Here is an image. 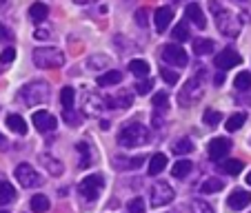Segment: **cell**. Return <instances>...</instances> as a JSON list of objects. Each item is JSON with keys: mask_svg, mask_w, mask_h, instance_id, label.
Here are the masks:
<instances>
[{"mask_svg": "<svg viewBox=\"0 0 251 213\" xmlns=\"http://www.w3.org/2000/svg\"><path fill=\"white\" fill-rule=\"evenodd\" d=\"M151 89H153V80H149V78H147V80H140V82H138V85H136V91H138V94H140V95L149 94V91H151Z\"/></svg>", "mask_w": 251, "mask_h": 213, "instance_id": "obj_40", "label": "cell"}, {"mask_svg": "<svg viewBox=\"0 0 251 213\" xmlns=\"http://www.w3.org/2000/svg\"><path fill=\"white\" fill-rule=\"evenodd\" d=\"M127 211L129 213H145V200H142V198H133L131 202L127 204Z\"/></svg>", "mask_w": 251, "mask_h": 213, "instance_id": "obj_37", "label": "cell"}, {"mask_svg": "<svg viewBox=\"0 0 251 213\" xmlns=\"http://www.w3.org/2000/svg\"><path fill=\"white\" fill-rule=\"evenodd\" d=\"M142 162H145V156H136V158H131V160H129V165H127V169H140Z\"/></svg>", "mask_w": 251, "mask_h": 213, "instance_id": "obj_45", "label": "cell"}, {"mask_svg": "<svg viewBox=\"0 0 251 213\" xmlns=\"http://www.w3.org/2000/svg\"><path fill=\"white\" fill-rule=\"evenodd\" d=\"M191 162L189 160H178L174 165V169H171V173H174V178H185V175L191 173Z\"/></svg>", "mask_w": 251, "mask_h": 213, "instance_id": "obj_29", "label": "cell"}, {"mask_svg": "<svg viewBox=\"0 0 251 213\" xmlns=\"http://www.w3.org/2000/svg\"><path fill=\"white\" fill-rule=\"evenodd\" d=\"M187 18H189L198 29L207 27V18H204L202 9L198 7V2H191V5H187Z\"/></svg>", "mask_w": 251, "mask_h": 213, "instance_id": "obj_15", "label": "cell"}, {"mask_svg": "<svg viewBox=\"0 0 251 213\" xmlns=\"http://www.w3.org/2000/svg\"><path fill=\"white\" fill-rule=\"evenodd\" d=\"M247 182H249V185H251V173H249V175H247Z\"/></svg>", "mask_w": 251, "mask_h": 213, "instance_id": "obj_49", "label": "cell"}, {"mask_svg": "<svg viewBox=\"0 0 251 213\" xmlns=\"http://www.w3.org/2000/svg\"><path fill=\"white\" fill-rule=\"evenodd\" d=\"M47 36H49L47 31H36V38H38V40H45V38H47Z\"/></svg>", "mask_w": 251, "mask_h": 213, "instance_id": "obj_47", "label": "cell"}, {"mask_svg": "<svg viewBox=\"0 0 251 213\" xmlns=\"http://www.w3.org/2000/svg\"><path fill=\"white\" fill-rule=\"evenodd\" d=\"M240 62H242V56L236 51V49H231V47L223 49V51L216 56V67H218V69H223V71L233 69V67L240 65Z\"/></svg>", "mask_w": 251, "mask_h": 213, "instance_id": "obj_10", "label": "cell"}, {"mask_svg": "<svg viewBox=\"0 0 251 213\" xmlns=\"http://www.w3.org/2000/svg\"><path fill=\"white\" fill-rule=\"evenodd\" d=\"M14 58H16V49L14 47H7L5 51L0 53V62H2V65H9V62H14Z\"/></svg>", "mask_w": 251, "mask_h": 213, "instance_id": "obj_41", "label": "cell"}, {"mask_svg": "<svg viewBox=\"0 0 251 213\" xmlns=\"http://www.w3.org/2000/svg\"><path fill=\"white\" fill-rule=\"evenodd\" d=\"M191 209H194V213H213V209L209 207L207 202H202V200H196V202H191Z\"/></svg>", "mask_w": 251, "mask_h": 213, "instance_id": "obj_39", "label": "cell"}, {"mask_svg": "<svg viewBox=\"0 0 251 213\" xmlns=\"http://www.w3.org/2000/svg\"><path fill=\"white\" fill-rule=\"evenodd\" d=\"M136 23L140 24V27H147V11H145V9H138L136 11Z\"/></svg>", "mask_w": 251, "mask_h": 213, "instance_id": "obj_44", "label": "cell"}, {"mask_svg": "<svg viewBox=\"0 0 251 213\" xmlns=\"http://www.w3.org/2000/svg\"><path fill=\"white\" fill-rule=\"evenodd\" d=\"M240 2H245V0H240Z\"/></svg>", "mask_w": 251, "mask_h": 213, "instance_id": "obj_52", "label": "cell"}, {"mask_svg": "<svg viewBox=\"0 0 251 213\" xmlns=\"http://www.w3.org/2000/svg\"><path fill=\"white\" fill-rule=\"evenodd\" d=\"M227 204H229V209H233V211H242L245 207L251 204V193L245 189H236L231 195H229Z\"/></svg>", "mask_w": 251, "mask_h": 213, "instance_id": "obj_14", "label": "cell"}, {"mask_svg": "<svg viewBox=\"0 0 251 213\" xmlns=\"http://www.w3.org/2000/svg\"><path fill=\"white\" fill-rule=\"evenodd\" d=\"M200 95H202V87H200L198 78H191L189 82H185V87L178 94V102L182 107H191V104H196L200 100Z\"/></svg>", "mask_w": 251, "mask_h": 213, "instance_id": "obj_6", "label": "cell"}, {"mask_svg": "<svg viewBox=\"0 0 251 213\" xmlns=\"http://www.w3.org/2000/svg\"><path fill=\"white\" fill-rule=\"evenodd\" d=\"M104 107H107V104H104V100H100L98 95H91V94L85 95V111H87V114L98 116Z\"/></svg>", "mask_w": 251, "mask_h": 213, "instance_id": "obj_16", "label": "cell"}, {"mask_svg": "<svg viewBox=\"0 0 251 213\" xmlns=\"http://www.w3.org/2000/svg\"><path fill=\"white\" fill-rule=\"evenodd\" d=\"M233 87H236L238 91L251 89V73H249V71H242V73H238L236 80H233Z\"/></svg>", "mask_w": 251, "mask_h": 213, "instance_id": "obj_31", "label": "cell"}, {"mask_svg": "<svg viewBox=\"0 0 251 213\" xmlns=\"http://www.w3.org/2000/svg\"><path fill=\"white\" fill-rule=\"evenodd\" d=\"M160 56L165 62H169V65L174 67H185L187 62H189V56H187V51L180 47V45H165V47L160 49Z\"/></svg>", "mask_w": 251, "mask_h": 213, "instance_id": "obj_7", "label": "cell"}, {"mask_svg": "<svg viewBox=\"0 0 251 213\" xmlns=\"http://www.w3.org/2000/svg\"><path fill=\"white\" fill-rule=\"evenodd\" d=\"M31 120H33V127L38 129L40 133H49V131H53V129L58 127L56 118H53L49 111H36Z\"/></svg>", "mask_w": 251, "mask_h": 213, "instance_id": "obj_12", "label": "cell"}, {"mask_svg": "<svg viewBox=\"0 0 251 213\" xmlns=\"http://www.w3.org/2000/svg\"><path fill=\"white\" fill-rule=\"evenodd\" d=\"M213 47H216V45H213V40H209V38H198L194 43V51L198 53V56H209V53L213 51Z\"/></svg>", "mask_w": 251, "mask_h": 213, "instance_id": "obj_27", "label": "cell"}, {"mask_svg": "<svg viewBox=\"0 0 251 213\" xmlns=\"http://www.w3.org/2000/svg\"><path fill=\"white\" fill-rule=\"evenodd\" d=\"M231 151V142L227 140V138H213L211 142H209V158L211 160H223L227 153Z\"/></svg>", "mask_w": 251, "mask_h": 213, "instance_id": "obj_11", "label": "cell"}, {"mask_svg": "<svg viewBox=\"0 0 251 213\" xmlns=\"http://www.w3.org/2000/svg\"><path fill=\"white\" fill-rule=\"evenodd\" d=\"M129 71H131V73H136L138 78H147L149 62H145V60H131V62H129Z\"/></svg>", "mask_w": 251, "mask_h": 213, "instance_id": "obj_28", "label": "cell"}, {"mask_svg": "<svg viewBox=\"0 0 251 213\" xmlns=\"http://www.w3.org/2000/svg\"><path fill=\"white\" fill-rule=\"evenodd\" d=\"M7 127H9L14 133H20V136H25V133H27V122H25L18 114L7 116Z\"/></svg>", "mask_w": 251, "mask_h": 213, "instance_id": "obj_20", "label": "cell"}, {"mask_svg": "<svg viewBox=\"0 0 251 213\" xmlns=\"http://www.w3.org/2000/svg\"><path fill=\"white\" fill-rule=\"evenodd\" d=\"M209 9L216 14V20H218V29L225 33V36L233 38V36H238V33H240V29H242L240 18H238V16H233L231 11L223 9L218 0H211V2H209Z\"/></svg>", "mask_w": 251, "mask_h": 213, "instance_id": "obj_1", "label": "cell"}, {"mask_svg": "<svg viewBox=\"0 0 251 213\" xmlns=\"http://www.w3.org/2000/svg\"><path fill=\"white\" fill-rule=\"evenodd\" d=\"M65 120L69 124H80V116H78L76 111H71V109H65Z\"/></svg>", "mask_w": 251, "mask_h": 213, "instance_id": "obj_43", "label": "cell"}, {"mask_svg": "<svg viewBox=\"0 0 251 213\" xmlns=\"http://www.w3.org/2000/svg\"><path fill=\"white\" fill-rule=\"evenodd\" d=\"M167 102H169V95H167L165 91L153 95V107H162V109H167Z\"/></svg>", "mask_w": 251, "mask_h": 213, "instance_id": "obj_42", "label": "cell"}, {"mask_svg": "<svg viewBox=\"0 0 251 213\" xmlns=\"http://www.w3.org/2000/svg\"><path fill=\"white\" fill-rule=\"evenodd\" d=\"M40 160H43V165L49 169V173L51 175H62V165H60V160H56V158H51V156H47V153H43L40 156Z\"/></svg>", "mask_w": 251, "mask_h": 213, "instance_id": "obj_24", "label": "cell"}, {"mask_svg": "<svg viewBox=\"0 0 251 213\" xmlns=\"http://www.w3.org/2000/svg\"><path fill=\"white\" fill-rule=\"evenodd\" d=\"M0 213H7V211H0Z\"/></svg>", "mask_w": 251, "mask_h": 213, "instance_id": "obj_51", "label": "cell"}, {"mask_svg": "<svg viewBox=\"0 0 251 213\" xmlns=\"http://www.w3.org/2000/svg\"><path fill=\"white\" fill-rule=\"evenodd\" d=\"M76 151L80 153V166L82 169H87V166L94 165V151H91V147L87 144V142H78Z\"/></svg>", "mask_w": 251, "mask_h": 213, "instance_id": "obj_18", "label": "cell"}, {"mask_svg": "<svg viewBox=\"0 0 251 213\" xmlns=\"http://www.w3.org/2000/svg\"><path fill=\"white\" fill-rule=\"evenodd\" d=\"M14 198H16V189L7 180H0V207L14 202Z\"/></svg>", "mask_w": 251, "mask_h": 213, "instance_id": "obj_21", "label": "cell"}, {"mask_svg": "<svg viewBox=\"0 0 251 213\" xmlns=\"http://www.w3.org/2000/svg\"><path fill=\"white\" fill-rule=\"evenodd\" d=\"M14 175H16V180L20 182V187H25V189H33V187H38L43 182L38 171L33 169L31 165H18L14 169Z\"/></svg>", "mask_w": 251, "mask_h": 213, "instance_id": "obj_5", "label": "cell"}, {"mask_svg": "<svg viewBox=\"0 0 251 213\" xmlns=\"http://www.w3.org/2000/svg\"><path fill=\"white\" fill-rule=\"evenodd\" d=\"M174 151L178 153V156H185V153H191V151H194V144H191L189 138H180V140H176Z\"/></svg>", "mask_w": 251, "mask_h": 213, "instance_id": "obj_35", "label": "cell"}, {"mask_svg": "<svg viewBox=\"0 0 251 213\" xmlns=\"http://www.w3.org/2000/svg\"><path fill=\"white\" fill-rule=\"evenodd\" d=\"M123 82V73L118 69H111V71H104L102 76H98V85L100 87H111V85H118Z\"/></svg>", "mask_w": 251, "mask_h": 213, "instance_id": "obj_19", "label": "cell"}, {"mask_svg": "<svg viewBox=\"0 0 251 213\" xmlns=\"http://www.w3.org/2000/svg\"><path fill=\"white\" fill-rule=\"evenodd\" d=\"M29 16H31V20H36V23H43L49 16L47 5H45V2H33V5L29 7Z\"/></svg>", "mask_w": 251, "mask_h": 213, "instance_id": "obj_22", "label": "cell"}, {"mask_svg": "<svg viewBox=\"0 0 251 213\" xmlns=\"http://www.w3.org/2000/svg\"><path fill=\"white\" fill-rule=\"evenodd\" d=\"M202 120H204V124H209V127H216V124L223 120V114L216 111V109H207L204 111V116H202Z\"/></svg>", "mask_w": 251, "mask_h": 213, "instance_id": "obj_36", "label": "cell"}, {"mask_svg": "<svg viewBox=\"0 0 251 213\" xmlns=\"http://www.w3.org/2000/svg\"><path fill=\"white\" fill-rule=\"evenodd\" d=\"M102 187H104V178L102 175H89V178H85V180L80 182V187H78V191H80L82 195H85L87 200H98V195H100V191H102Z\"/></svg>", "mask_w": 251, "mask_h": 213, "instance_id": "obj_8", "label": "cell"}, {"mask_svg": "<svg viewBox=\"0 0 251 213\" xmlns=\"http://www.w3.org/2000/svg\"><path fill=\"white\" fill-rule=\"evenodd\" d=\"M131 102H133V98L129 94H123V95H118V98H114V100H104V104L107 107H111V109H127V107H131Z\"/></svg>", "mask_w": 251, "mask_h": 213, "instance_id": "obj_26", "label": "cell"}, {"mask_svg": "<svg viewBox=\"0 0 251 213\" xmlns=\"http://www.w3.org/2000/svg\"><path fill=\"white\" fill-rule=\"evenodd\" d=\"M5 36H9V33H7V29H5V27H2V24H0V40L5 38Z\"/></svg>", "mask_w": 251, "mask_h": 213, "instance_id": "obj_48", "label": "cell"}, {"mask_svg": "<svg viewBox=\"0 0 251 213\" xmlns=\"http://www.w3.org/2000/svg\"><path fill=\"white\" fill-rule=\"evenodd\" d=\"M0 144H5V138H0Z\"/></svg>", "mask_w": 251, "mask_h": 213, "instance_id": "obj_50", "label": "cell"}, {"mask_svg": "<svg viewBox=\"0 0 251 213\" xmlns=\"http://www.w3.org/2000/svg\"><path fill=\"white\" fill-rule=\"evenodd\" d=\"M242 166H245V162L236 160V158H229V160L220 162V169H223L225 173H229V175H238L242 171Z\"/></svg>", "mask_w": 251, "mask_h": 213, "instance_id": "obj_23", "label": "cell"}, {"mask_svg": "<svg viewBox=\"0 0 251 213\" xmlns=\"http://www.w3.org/2000/svg\"><path fill=\"white\" fill-rule=\"evenodd\" d=\"M171 20H174V9L171 7H158L156 14H153V27H156V31L162 33L171 24Z\"/></svg>", "mask_w": 251, "mask_h": 213, "instance_id": "obj_13", "label": "cell"}, {"mask_svg": "<svg viewBox=\"0 0 251 213\" xmlns=\"http://www.w3.org/2000/svg\"><path fill=\"white\" fill-rule=\"evenodd\" d=\"M245 120H247V114H245V111H238V114H233L231 118L227 120V131H238V129L245 124Z\"/></svg>", "mask_w": 251, "mask_h": 213, "instance_id": "obj_34", "label": "cell"}, {"mask_svg": "<svg viewBox=\"0 0 251 213\" xmlns=\"http://www.w3.org/2000/svg\"><path fill=\"white\" fill-rule=\"evenodd\" d=\"M104 62H107V58L100 56L98 60H91V58H89V60H87V65H89V67H100V65H104Z\"/></svg>", "mask_w": 251, "mask_h": 213, "instance_id": "obj_46", "label": "cell"}, {"mask_svg": "<svg viewBox=\"0 0 251 213\" xmlns=\"http://www.w3.org/2000/svg\"><path fill=\"white\" fill-rule=\"evenodd\" d=\"M33 65L40 69H56L65 65V53L53 47H40L33 51Z\"/></svg>", "mask_w": 251, "mask_h": 213, "instance_id": "obj_3", "label": "cell"}, {"mask_svg": "<svg viewBox=\"0 0 251 213\" xmlns=\"http://www.w3.org/2000/svg\"><path fill=\"white\" fill-rule=\"evenodd\" d=\"M31 211H36V213H45V211H49V198L45 193H38V195H33L31 198Z\"/></svg>", "mask_w": 251, "mask_h": 213, "instance_id": "obj_25", "label": "cell"}, {"mask_svg": "<svg viewBox=\"0 0 251 213\" xmlns=\"http://www.w3.org/2000/svg\"><path fill=\"white\" fill-rule=\"evenodd\" d=\"M171 38H174L176 43H187V40L191 38V36H189V29H187V24L180 23L178 27H174V31H171Z\"/></svg>", "mask_w": 251, "mask_h": 213, "instance_id": "obj_33", "label": "cell"}, {"mask_svg": "<svg viewBox=\"0 0 251 213\" xmlns=\"http://www.w3.org/2000/svg\"><path fill=\"white\" fill-rule=\"evenodd\" d=\"M149 138V131L145 124L140 122H131V124H125L118 133V144L125 149H131V147H140L145 144Z\"/></svg>", "mask_w": 251, "mask_h": 213, "instance_id": "obj_2", "label": "cell"}, {"mask_svg": "<svg viewBox=\"0 0 251 213\" xmlns=\"http://www.w3.org/2000/svg\"><path fill=\"white\" fill-rule=\"evenodd\" d=\"M225 187L223 180H218V178H209V180L202 182V187H200V191L202 193H216V191H220Z\"/></svg>", "mask_w": 251, "mask_h": 213, "instance_id": "obj_32", "label": "cell"}, {"mask_svg": "<svg viewBox=\"0 0 251 213\" xmlns=\"http://www.w3.org/2000/svg\"><path fill=\"white\" fill-rule=\"evenodd\" d=\"M20 95H23L25 104L33 107L38 102H47L49 100V85L45 80H33V82H27V85L20 89Z\"/></svg>", "mask_w": 251, "mask_h": 213, "instance_id": "obj_4", "label": "cell"}, {"mask_svg": "<svg viewBox=\"0 0 251 213\" xmlns=\"http://www.w3.org/2000/svg\"><path fill=\"white\" fill-rule=\"evenodd\" d=\"M165 166H167V156L165 153H153L151 160H149L147 171H149V175H158V173L165 171Z\"/></svg>", "mask_w": 251, "mask_h": 213, "instance_id": "obj_17", "label": "cell"}, {"mask_svg": "<svg viewBox=\"0 0 251 213\" xmlns=\"http://www.w3.org/2000/svg\"><path fill=\"white\" fill-rule=\"evenodd\" d=\"M160 76L167 85H176V82H178V73H176L174 69H160Z\"/></svg>", "mask_w": 251, "mask_h": 213, "instance_id": "obj_38", "label": "cell"}, {"mask_svg": "<svg viewBox=\"0 0 251 213\" xmlns=\"http://www.w3.org/2000/svg\"><path fill=\"white\" fill-rule=\"evenodd\" d=\"M174 198H176V193L167 182H156V185L151 187V204L153 207H167Z\"/></svg>", "mask_w": 251, "mask_h": 213, "instance_id": "obj_9", "label": "cell"}, {"mask_svg": "<svg viewBox=\"0 0 251 213\" xmlns=\"http://www.w3.org/2000/svg\"><path fill=\"white\" fill-rule=\"evenodd\" d=\"M60 102L65 109H74V102H76V91L71 89V87H65L60 91Z\"/></svg>", "mask_w": 251, "mask_h": 213, "instance_id": "obj_30", "label": "cell"}]
</instances>
